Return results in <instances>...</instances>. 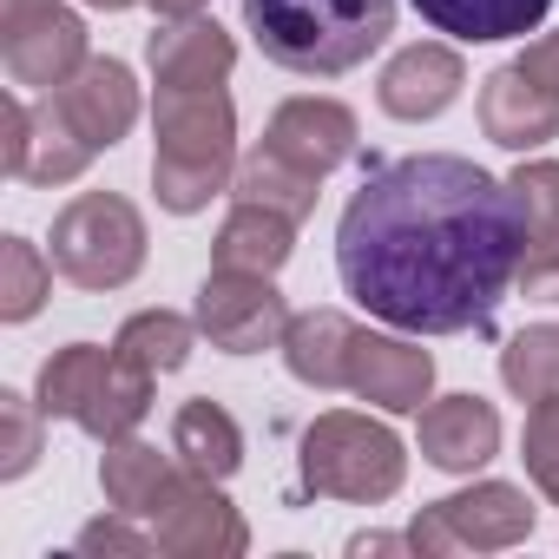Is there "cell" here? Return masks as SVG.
<instances>
[{
  "label": "cell",
  "instance_id": "7",
  "mask_svg": "<svg viewBox=\"0 0 559 559\" xmlns=\"http://www.w3.org/2000/svg\"><path fill=\"white\" fill-rule=\"evenodd\" d=\"M198 330L224 356H263V349H284L290 304H284V290H276V276L211 270L204 290H198Z\"/></svg>",
  "mask_w": 559,
  "mask_h": 559
},
{
  "label": "cell",
  "instance_id": "35",
  "mask_svg": "<svg viewBox=\"0 0 559 559\" xmlns=\"http://www.w3.org/2000/svg\"><path fill=\"white\" fill-rule=\"evenodd\" d=\"M349 552H415V546H408V533H356Z\"/></svg>",
  "mask_w": 559,
  "mask_h": 559
},
{
  "label": "cell",
  "instance_id": "24",
  "mask_svg": "<svg viewBox=\"0 0 559 559\" xmlns=\"http://www.w3.org/2000/svg\"><path fill=\"white\" fill-rule=\"evenodd\" d=\"M106 369H112V349H99V343H67V349H53V356L40 362V382H34L40 415H47V421H80L86 402H93V389L106 382Z\"/></svg>",
  "mask_w": 559,
  "mask_h": 559
},
{
  "label": "cell",
  "instance_id": "20",
  "mask_svg": "<svg viewBox=\"0 0 559 559\" xmlns=\"http://www.w3.org/2000/svg\"><path fill=\"white\" fill-rule=\"evenodd\" d=\"M349 349H356V323L343 310H304L284 330V362L304 389H349Z\"/></svg>",
  "mask_w": 559,
  "mask_h": 559
},
{
  "label": "cell",
  "instance_id": "34",
  "mask_svg": "<svg viewBox=\"0 0 559 559\" xmlns=\"http://www.w3.org/2000/svg\"><path fill=\"white\" fill-rule=\"evenodd\" d=\"M520 67H526V73H533L546 93H559V34H539V40H526Z\"/></svg>",
  "mask_w": 559,
  "mask_h": 559
},
{
  "label": "cell",
  "instance_id": "21",
  "mask_svg": "<svg viewBox=\"0 0 559 559\" xmlns=\"http://www.w3.org/2000/svg\"><path fill=\"white\" fill-rule=\"evenodd\" d=\"M171 454H178L185 474H204V480L224 487V480L243 467V428L230 421L224 402L198 395V402H185L178 421H171Z\"/></svg>",
  "mask_w": 559,
  "mask_h": 559
},
{
  "label": "cell",
  "instance_id": "15",
  "mask_svg": "<svg viewBox=\"0 0 559 559\" xmlns=\"http://www.w3.org/2000/svg\"><path fill=\"white\" fill-rule=\"evenodd\" d=\"M480 132L507 152H539L546 139H559V93H546L520 60H507L480 80Z\"/></svg>",
  "mask_w": 559,
  "mask_h": 559
},
{
  "label": "cell",
  "instance_id": "25",
  "mask_svg": "<svg viewBox=\"0 0 559 559\" xmlns=\"http://www.w3.org/2000/svg\"><path fill=\"white\" fill-rule=\"evenodd\" d=\"M152 369H139V362H126L119 349H112V369H106V382L93 389V402H86V415L73 421V428H86L93 441H126L145 415H152Z\"/></svg>",
  "mask_w": 559,
  "mask_h": 559
},
{
  "label": "cell",
  "instance_id": "32",
  "mask_svg": "<svg viewBox=\"0 0 559 559\" xmlns=\"http://www.w3.org/2000/svg\"><path fill=\"white\" fill-rule=\"evenodd\" d=\"M513 290L533 304H559V230H533L513 263Z\"/></svg>",
  "mask_w": 559,
  "mask_h": 559
},
{
  "label": "cell",
  "instance_id": "31",
  "mask_svg": "<svg viewBox=\"0 0 559 559\" xmlns=\"http://www.w3.org/2000/svg\"><path fill=\"white\" fill-rule=\"evenodd\" d=\"M520 461L533 474V487L559 507V395L526 408V435H520Z\"/></svg>",
  "mask_w": 559,
  "mask_h": 559
},
{
  "label": "cell",
  "instance_id": "27",
  "mask_svg": "<svg viewBox=\"0 0 559 559\" xmlns=\"http://www.w3.org/2000/svg\"><path fill=\"white\" fill-rule=\"evenodd\" d=\"M500 382H507V395H520V402L559 395V323H533V330L507 336V349H500Z\"/></svg>",
  "mask_w": 559,
  "mask_h": 559
},
{
  "label": "cell",
  "instance_id": "3",
  "mask_svg": "<svg viewBox=\"0 0 559 559\" xmlns=\"http://www.w3.org/2000/svg\"><path fill=\"white\" fill-rule=\"evenodd\" d=\"M152 191L171 217L204 211L237 178V106L224 86H158L152 106Z\"/></svg>",
  "mask_w": 559,
  "mask_h": 559
},
{
  "label": "cell",
  "instance_id": "29",
  "mask_svg": "<svg viewBox=\"0 0 559 559\" xmlns=\"http://www.w3.org/2000/svg\"><path fill=\"white\" fill-rule=\"evenodd\" d=\"M507 191H513V211L533 230H559V158H520L507 171Z\"/></svg>",
  "mask_w": 559,
  "mask_h": 559
},
{
  "label": "cell",
  "instance_id": "4",
  "mask_svg": "<svg viewBox=\"0 0 559 559\" xmlns=\"http://www.w3.org/2000/svg\"><path fill=\"white\" fill-rule=\"evenodd\" d=\"M408 480V448L395 428L330 408L304 428V487L323 500H349V507H376L395 500Z\"/></svg>",
  "mask_w": 559,
  "mask_h": 559
},
{
  "label": "cell",
  "instance_id": "28",
  "mask_svg": "<svg viewBox=\"0 0 559 559\" xmlns=\"http://www.w3.org/2000/svg\"><path fill=\"white\" fill-rule=\"evenodd\" d=\"M53 297V263L40 257V243L8 237L0 243V323H34Z\"/></svg>",
  "mask_w": 559,
  "mask_h": 559
},
{
  "label": "cell",
  "instance_id": "19",
  "mask_svg": "<svg viewBox=\"0 0 559 559\" xmlns=\"http://www.w3.org/2000/svg\"><path fill=\"white\" fill-rule=\"evenodd\" d=\"M297 250V217L270 211V204H237L211 243V270H250V276H276Z\"/></svg>",
  "mask_w": 559,
  "mask_h": 559
},
{
  "label": "cell",
  "instance_id": "22",
  "mask_svg": "<svg viewBox=\"0 0 559 559\" xmlns=\"http://www.w3.org/2000/svg\"><path fill=\"white\" fill-rule=\"evenodd\" d=\"M171 461L152 448V441H106V454H99V487H106V507L112 513H132V520H152V507H158V493L171 487Z\"/></svg>",
  "mask_w": 559,
  "mask_h": 559
},
{
  "label": "cell",
  "instance_id": "37",
  "mask_svg": "<svg viewBox=\"0 0 559 559\" xmlns=\"http://www.w3.org/2000/svg\"><path fill=\"white\" fill-rule=\"evenodd\" d=\"M34 8H53V0H0V21H8V14H34Z\"/></svg>",
  "mask_w": 559,
  "mask_h": 559
},
{
  "label": "cell",
  "instance_id": "33",
  "mask_svg": "<svg viewBox=\"0 0 559 559\" xmlns=\"http://www.w3.org/2000/svg\"><path fill=\"white\" fill-rule=\"evenodd\" d=\"M132 513H112V520H93V526H80V552H126V559H145V552H165L158 546V533H132L126 526Z\"/></svg>",
  "mask_w": 559,
  "mask_h": 559
},
{
  "label": "cell",
  "instance_id": "14",
  "mask_svg": "<svg viewBox=\"0 0 559 559\" xmlns=\"http://www.w3.org/2000/svg\"><path fill=\"white\" fill-rule=\"evenodd\" d=\"M461 86H467L461 53H454V47H441V40H415V47H402V53L382 67L376 99H382V112H389V119L421 126V119H441V112L461 99Z\"/></svg>",
  "mask_w": 559,
  "mask_h": 559
},
{
  "label": "cell",
  "instance_id": "8",
  "mask_svg": "<svg viewBox=\"0 0 559 559\" xmlns=\"http://www.w3.org/2000/svg\"><path fill=\"white\" fill-rule=\"evenodd\" d=\"M152 533H158V546L178 552V559H237V552L250 546V526H243V513L217 493V480L185 474V467H178L171 487L158 493Z\"/></svg>",
  "mask_w": 559,
  "mask_h": 559
},
{
  "label": "cell",
  "instance_id": "18",
  "mask_svg": "<svg viewBox=\"0 0 559 559\" xmlns=\"http://www.w3.org/2000/svg\"><path fill=\"white\" fill-rule=\"evenodd\" d=\"M415 14L461 40V47H493V40H526L552 14V0H415Z\"/></svg>",
  "mask_w": 559,
  "mask_h": 559
},
{
  "label": "cell",
  "instance_id": "38",
  "mask_svg": "<svg viewBox=\"0 0 559 559\" xmlns=\"http://www.w3.org/2000/svg\"><path fill=\"white\" fill-rule=\"evenodd\" d=\"M86 8H99V14H126V8H139V0H86Z\"/></svg>",
  "mask_w": 559,
  "mask_h": 559
},
{
  "label": "cell",
  "instance_id": "17",
  "mask_svg": "<svg viewBox=\"0 0 559 559\" xmlns=\"http://www.w3.org/2000/svg\"><path fill=\"white\" fill-rule=\"evenodd\" d=\"M145 53H152V80L158 86H224L230 67H237V40L217 21H204V14L165 21Z\"/></svg>",
  "mask_w": 559,
  "mask_h": 559
},
{
  "label": "cell",
  "instance_id": "5",
  "mask_svg": "<svg viewBox=\"0 0 559 559\" xmlns=\"http://www.w3.org/2000/svg\"><path fill=\"white\" fill-rule=\"evenodd\" d=\"M53 270L73 290H126L145 270V217L119 191H80L53 217Z\"/></svg>",
  "mask_w": 559,
  "mask_h": 559
},
{
  "label": "cell",
  "instance_id": "9",
  "mask_svg": "<svg viewBox=\"0 0 559 559\" xmlns=\"http://www.w3.org/2000/svg\"><path fill=\"white\" fill-rule=\"evenodd\" d=\"M0 60H8V73L21 86L53 93V86H67L93 60L86 21L73 8H60V0H53V8H34V14H8V21H0Z\"/></svg>",
  "mask_w": 559,
  "mask_h": 559
},
{
  "label": "cell",
  "instance_id": "13",
  "mask_svg": "<svg viewBox=\"0 0 559 559\" xmlns=\"http://www.w3.org/2000/svg\"><path fill=\"white\" fill-rule=\"evenodd\" d=\"M349 389L389 415H421L428 389H435V356L421 343L402 336H382V330H356V349H349Z\"/></svg>",
  "mask_w": 559,
  "mask_h": 559
},
{
  "label": "cell",
  "instance_id": "10",
  "mask_svg": "<svg viewBox=\"0 0 559 559\" xmlns=\"http://www.w3.org/2000/svg\"><path fill=\"white\" fill-rule=\"evenodd\" d=\"M0 158H8V178L21 185H73L93 165V145L53 106L34 112L27 99H8L0 106Z\"/></svg>",
  "mask_w": 559,
  "mask_h": 559
},
{
  "label": "cell",
  "instance_id": "1",
  "mask_svg": "<svg viewBox=\"0 0 559 559\" xmlns=\"http://www.w3.org/2000/svg\"><path fill=\"white\" fill-rule=\"evenodd\" d=\"M520 243L507 178L461 152H415L362 178L336 224V270L369 317L408 336H461L493 323Z\"/></svg>",
  "mask_w": 559,
  "mask_h": 559
},
{
  "label": "cell",
  "instance_id": "30",
  "mask_svg": "<svg viewBox=\"0 0 559 559\" xmlns=\"http://www.w3.org/2000/svg\"><path fill=\"white\" fill-rule=\"evenodd\" d=\"M40 402H27V395H0V480H21L34 461H40Z\"/></svg>",
  "mask_w": 559,
  "mask_h": 559
},
{
  "label": "cell",
  "instance_id": "36",
  "mask_svg": "<svg viewBox=\"0 0 559 559\" xmlns=\"http://www.w3.org/2000/svg\"><path fill=\"white\" fill-rule=\"evenodd\" d=\"M152 8H158V21H191V14L211 8V0H152Z\"/></svg>",
  "mask_w": 559,
  "mask_h": 559
},
{
  "label": "cell",
  "instance_id": "6",
  "mask_svg": "<svg viewBox=\"0 0 559 559\" xmlns=\"http://www.w3.org/2000/svg\"><path fill=\"white\" fill-rule=\"evenodd\" d=\"M533 533V500L513 480H474L435 507L415 513L408 546L415 552H507Z\"/></svg>",
  "mask_w": 559,
  "mask_h": 559
},
{
  "label": "cell",
  "instance_id": "23",
  "mask_svg": "<svg viewBox=\"0 0 559 559\" xmlns=\"http://www.w3.org/2000/svg\"><path fill=\"white\" fill-rule=\"evenodd\" d=\"M323 178L317 171H304V165H290L284 152H270V145H257L250 158H237V178H230V198L237 204H270V211H284V217H310L317 211V191Z\"/></svg>",
  "mask_w": 559,
  "mask_h": 559
},
{
  "label": "cell",
  "instance_id": "26",
  "mask_svg": "<svg viewBox=\"0 0 559 559\" xmlns=\"http://www.w3.org/2000/svg\"><path fill=\"white\" fill-rule=\"evenodd\" d=\"M198 336H204V330H198V323H185L178 310H139V317H126V323H119L112 349H119L126 362L152 369V376H178V369L191 362Z\"/></svg>",
  "mask_w": 559,
  "mask_h": 559
},
{
  "label": "cell",
  "instance_id": "16",
  "mask_svg": "<svg viewBox=\"0 0 559 559\" xmlns=\"http://www.w3.org/2000/svg\"><path fill=\"white\" fill-rule=\"evenodd\" d=\"M421 454L441 474H474L500 454V415L480 395H441L421 408Z\"/></svg>",
  "mask_w": 559,
  "mask_h": 559
},
{
  "label": "cell",
  "instance_id": "2",
  "mask_svg": "<svg viewBox=\"0 0 559 559\" xmlns=\"http://www.w3.org/2000/svg\"><path fill=\"white\" fill-rule=\"evenodd\" d=\"M243 27L270 67L336 80L395 34V0H243Z\"/></svg>",
  "mask_w": 559,
  "mask_h": 559
},
{
  "label": "cell",
  "instance_id": "12",
  "mask_svg": "<svg viewBox=\"0 0 559 559\" xmlns=\"http://www.w3.org/2000/svg\"><path fill=\"white\" fill-rule=\"evenodd\" d=\"M47 106H53L93 152H112V145L132 132V119H139V80H132L126 60H86L67 86L47 93Z\"/></svg>",
  "mask_w": 559,
  "mask_h": 559
},
{
  "label": "cell",
  "instance_id": "11",
  "mask_svg": "<svg viewBox=\"0 0 559 559\" xmlns=\"http://www.w3.org/2000/svg\"><path fill=\"white\" fill-rule=\"evenodd\" d=\"M263 145H270V152H284V158H290V165H304V171H317V178H330L336 165H349V158H356L362 126H356V112H349L343 99L297 93V99H284V106L270 112Z\"/></svg>",
  "mask_w": 559,
  "mask_h": 559
}]
</instances>
